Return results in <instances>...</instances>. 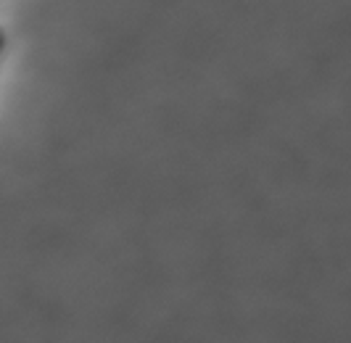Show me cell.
I'll return each mask as SVG.
<instances>
[{
    "label": "cell",
    "mask_w": 351,
    "mask_h": 343,
    "mask_svg": "<svg viewBox=\"0 0 351 343\" xmlns=\"http://www.w3.org/2000/svg\"><path fill=\"white\" fill-rule=\"evenodd\" d=\"M3 51H5V32L0 29V56H3Z\"/></svg>",
    "instance_id": "obj_1"
}]
</instances>
